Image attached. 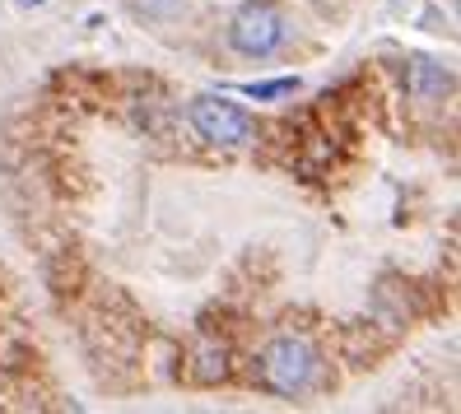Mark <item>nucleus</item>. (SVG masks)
Here are the masks:
<instances>
[{
	"mask_svg": "<svg viewBox=\"0 0 461 414\" xmlns=\"http://www.w3.org/2000/svg\"><path fill=\"white\" fill-rule=\"evenodd\" d=\"M317 368H321V354L312 349L308 336H276L257 354V382L270 396H285V400L308 396L317 386Z\"/></svg>",
	"mask_w": 461,
	"mask_h": 414,
	"instance_id": "nucleus-1",
	"label": "nucleus"
},
{
	"mask_svg": "<svg viewBox=\"0 0 461 414\" xmlns=\"http://www.w3.org/2000/svg\"><path fill=\"white\" fill-rule=\"evenodd\" d=\"M186 122H192L196 140H205L210 149H248L257 140L252 112L229 94H196L186 103Z\"/></svg>",
	"mask_w": 461,
	"mask_h": 414,
	"instance_id": "nucleus-2",
	"label": "nucleus"
},
{
	"mask_svg": "<svg viewBox=\"0 0 461 414\" xmlns=\"http://www.w3.org/2000/svg\"><path fill=\"white\" fill-rule=\"evenodd\" d=\"M285 38H289L285 14L270 5V0H248V5H238L233 19H229V47L248 61L276 57V51L285 47Z\"/></svg>",
	"mask_w": 461,
	"mask_h": 414,
	"instance_id": "nucleus-3",
	"label": "nucleus"
},
{
	"mask_svg": "<svg viewBox=\"0 0 461 414\" xmlns=\"http://www.w3.org/2000/svg\"><path fill=\"white\" fill-rule=\"evenodd\" d=\"M405 89H411V98H420V103H443L452 94V70L443 61L411 57V66H405Z\"/></svg>",
	"mask_w": 461,
	"mask_h": 414,
	"instance_id": "nucleus-4",
	"label": "nucleus"
},
{
	"mask_svg": "<svg viewBox=\"0 0 461 414\" xmlns=\"http://www.w3.org/2000/svg\"><path fill=\"white\" fill-rule=\"evenodd\" d=\"M126 5H131L135 19H145V23H173L186 10V0H126Z\"/></svg>",
	"mask_w": 461,
	"mask_h": 414,
	"instance_id": "nucleus-5",
	"label": "nucleus"
},
{
	"mask_svg": "<svg viewBox=\"0 0 461 414\" xmlns=\"http://www.w3.org/2000/svg\"><path fill=\"white\" fill-rule=\"evenodd\" d=\"M196 364H201V368H196V377H201V382H220V377L229 373V354H224V345H220V349L210 345V349L196 358Z\"/></svg>",
	"mask_w": 461,
	"mask_h": 414,
	"instance_id": "nucleus-6",
	"label": "nucleus"
},
{
	"mask_svg": "<svg viewBox=\"0 0 461 414\" xmlns=\"http://www.w3.org/2000/svg\"><path fill=\"white\" fill-rule=\"evenodd\" d=\"M298 89V79H270V85H252L248 94L252 98H285V94H294Z\"/></svg>",
	"mask_w": 461,
	"mask_h": 414,
	"instance_id": "nucleus-7",
	"label": "nucleus"
},
{
	"mask_svg": "<svg viewBox=\"0 0 461 414\" xmlns=\"http://www.w3.org/2000/svg\"><path fill=\"white\" fill-rule=\"evenodd\" d=\"M14 5H19V10H42L47 0H14Z\"/></svg>",
	"mask_w": 461,
	"mask_h": 414,
	"instance_id": "nucleus-8",
	"label": "nucleus"
}]
</instances>
